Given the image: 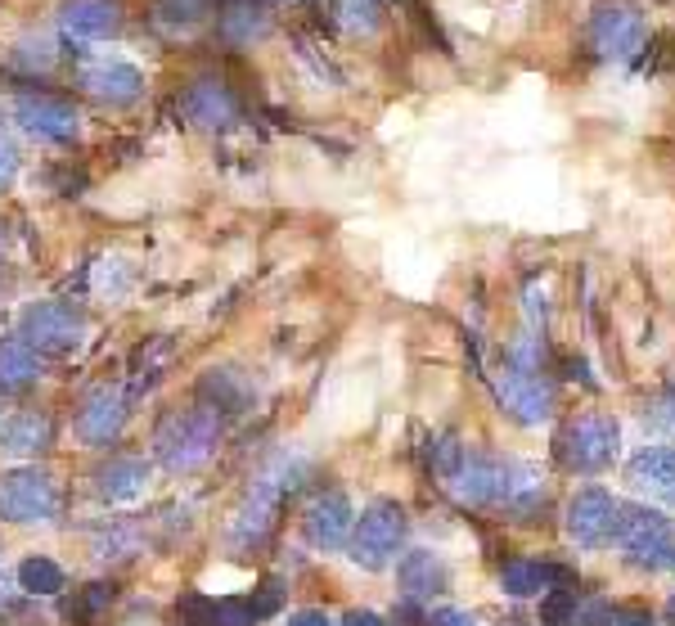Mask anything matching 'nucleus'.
<instances>
[{"label":"nucleus","mask_w":675,"mask_h":626,"mask_svg":"<svg viewBox=\"0 0 675 626\" xmlns=\"http://www.w3.org/2000/svg\"><path fill=\"white\" fill-rule=\"evenodd\" d=\"M594 41L608 55H630V50L644 41V19H639L635 5H599L594 14Z\"/></svg>","instance_id":"obj_10"},{"label":"nucleus","mask_w":675,"mask_h":626,"mask_svg":"<svg viewBox=\"0 0 675 626\" xmlns=\"http://www.w3.org/2000/svg\"><path fill=\"white\" fill-rule=\"evenodd\" d=\"M185 109H189V118L203 122V127H225V122L234 118L230 91H225V86H212V82L198 86V91L185 100Z\"/></svg>","instance_id":"obj_20"},{"label":"nucleus","mask_w":675,"mask_h":626,"mask_svg":"<svg viewBox=\"0 0 675 626\" xmlns=\"http://www.w3.org/2000/svg\"><path fill=\"white\" fill-rule=\"evenodd\" d=\"M86 86L99 95V100H113V104H126L140 95V73L126 64H108V68H95L86 73Z\"/></svg>","instance_id":"obj_18"},{"label":"nucleus","mask_w":675,"mask_h":626,"mask_svg":"<svg viewBox=\"0 0 675 626\" xmlns=\"http://www.w3.org/2000/svg\"><path fill=\"white\" fill-rule=\"evenodd\" d=\"M540 617H545L549 626L567 622V617H576V590H549V599L540 604Z\"/></svg>","instance_id":"obj_26"},{"label":"nucleus","mask_w":675,"mask_h":626,"mask_svg":"<svg viewBox=\"0 0 675 626\" xmlns=\"http://www.w3.org/2000/svg\"><path fill=\"white\" fill-rule=\"evenodd\" d=\"M347 532H351L347 496L329 491V496H320L311 509H306V536H311V545H320V550H338V545L347 541Z\"/></svg>","instance_id":"obj_12"},{"label":"nucleus","mask_w":675,"mask_h":626,"mask_svg":"<svg viewBox=\"0 0 675 626\" xmlns=\"http://www.w3.org/2000/svg\"><path fill=\"white\" fill-rule=\"evenodd\" d=\"M23 329H27V343L45 347V352H68V347H77L81 334H86L81 316L68 302H41V307H32L23 316Z\"/></svg>","instance_id":"obj_7"},{"label":"nucleus","mask_w":675,"mask_h":626,"mask_svg":"<svg viewBox=\"0 0 675 626\" xmlns=\"http://www.w3.org/2000/svg\"><path fill=\"white\" fill-rule=\"evenodd\" d=\"M612 541L626 554H635L639 563H648V568H671V554H675L671 523H666L662 514H653V509H644V505L621 509Z\"/></svg>","instance_id":"obj_5"},{"label":"nucleus","mask_w":675,"mask_h":626,"mask_svg":"<svg viewBox=\"0 0 675 626\" xmlns=\"http://www.w3.org/2000/svg\"><path fill=\"white\" fill-rule=\"evenodd\" d=\"M617 514H621V505L608 491L585 487L567 500V536L576 545H585V550H599V545H608L617 536Z\"/></svg>","instance_id":"obj_6"},{"label":"nucleus","mask_w":675,"mask_h":626,"mask_svg":"<svg viewBox=\"0 0 675 626\" xmlns=\"http://www.w3.org/2000/svg\"><path fill=\"white\" fill-rule=\"evenodd\" d=\"M626 478L635 491L662 500V505H675V451L666 446H644L635 460L626 464Z\"/></svg>","instance_id":"obj_8"},{"label":"nucleus","mask_w":675,"mask_h":626,"mask_svg":"<svg viewBox=\"0 0 675 626\" xmlns=\"http://www.w3.org/2000/svg\"><path fill=\"white\" fill-rule=\"evenodd\" d=\"M108 604H113V586H108V581H95V586H86L77 599H63V617L77 622V626H86L90 617H95L99 608H108Z\"/></svg>","instance_id":"obj_24"},{"label":"nucleus","mask_w":675,"mask_h":626,"mask_svg":"<svg viewBox=\"0 0 675 626\" xmlns=\"http://www.w3.org/2000/svg\"><path fill=\"white\" fill-rule=\"evenodd\" d=\"M41 374V361H36L32 343L23 338H5L0 343V392H18Z\"/></svg>","instance_id":"obj_17"},{"label":"nucleus","mask_w":675,"mask_h":626,"mask_svg":"<svg viewBox=\"0 0 675 626\" xmlns=\"http://www.w3.org/2000/svg\"><path fill=\"white\" fill-rule=\"evenodd\" d=\"M671 617H675V599H671Z\"/></svg>","instance_id":"obj_31"},{"label":"nucleus","mask_w":675,"mask_h":626,"mask_svg":"<svg viewBox=\"0 0 675 626\" xmlns=\"http://www.w3.org/2000/svg\"><path fill=\"white\" fill-rule=\"evenodd\" d=\"M288 626H329V617H324L320 608H306V613L288 617Z\"/></svg>","instance_id":"obj_28"},{"label":"nucleus","mask_w":675,"mask_h":626,"mask_svg":"<svg viewBox=\"0 0 675 626\" xmlns=\"http://www.w3.org/2000/svg\"><path fill=\"white\" fill-rule=\"evenodd\" d=\"M500 397H504V406L522 419V424H540V419L549 415V406H554V392H549V383L540 379L536 370H513V365L504 370Z\"/></svg>","instance_id":"obj_9"},{"label":"nucleus","mask_w":675,"mask_h":626,"mask_svg":"<svg viewBox=\"0 0 675 626\" xmlns=\"http://www.w3.org/2000/svg\"><path fill=\"white\" fill-rule=\"evenodd\" d=\"M18 118L32 136H45V140H72L77 136V113L72 104L63 100H50V95H36V100H23L18 104Z\"/></svg>","instance_id":"obj_13"},{"label":"nucleus","mask_w":675,"mask_h":626,"mask_svg":"<svg viewBox=\"0 0 675 626\" xmlns=\"http://www.w3.org/2000/svg\"><path fill=\"white\" fill-rule=\"evenodd\" d=\"M428 626H473L468 622V613H455V608H441V613L428 617Z\"/></svg>","instance_id":"obj_27"},{"label":"nucleus","mask_w":675,"mask_h":626,"mask_svg":"<svg viewBox=\"0 0 675 626\" xmlns=\"http://www.w3.org/2000/svg\"><path fill=\"white\" fill-rule=\"evenodd\" d=\"M68 28L81 32V37H108L117 28V5L113 0H72Z\"/></svg>","instance_id":"obj_19"},{"label":"nucleus","mask_w":675,"mask_h":626,"mask_svg":"<svg viewBox=\"0 0 675 626\" xmlns=\"http://www.w3.org/2000/svg\"><path fill=\"white\" fill-rule=\"evenodd\" d=\"M122 397H117L113 388H95L86 401H81V415H77V433L86 437L90 446H108L117 437V428H122Z\"/></svg>","instance_id":"obj_11"},{"label":"nucleus","mask_w":675,"mask_h":626,"mask_svg":"<svg viewBox=\"0 0 675 626\" xmlns=\"http://www.w3.org/2000/svg\"><path fill=\"white\" fill-rule=\"evenodd\" d=\"M549 581H567V568H554V563H531V559H513V563H504V572H500L504 595H513V599L540 595V590H549Z\"/></svg>","instance_id":"obj_16"},{"label":"nucleus","mask_w":675,"mask_h":626,"mask_svg":"<svg viewBox=\"0 0 675 626\" xmlns=\"http://www.w3.org/2000/svg\"><path fill=\"white\" fill-rule=\"evenodd\" d=\"M207 392H212L216 415H234V410L248 401V383H239L234 374H216V379H207Z\"/></svg>","instance_id":"obj_25"},{"label":"nucleus","mask_w":675,"mask_h":626,"mask_svg":"<svg viewBox=\"0 0 675 626\" xmlns=\"http://www.w3.org/2000/svg\"><path fill=\"white\" fill-rule=\"evenodd\" d=\"M59 514V482L41 469H14L0 478V518L9 523H50Z\"/></svg>","instance_id":"obj_4"},{"label":"nucleus","mask_w":675,"mask_h":626,"mask_svg":"<svg viewBox=\"0 0 675 626\" xmlns=\"http://www.w3.org/2000/svg\"><path fill=\"white\" fill-rule=\"evenodd\" d=\"M396 581H401V590L410 599H428V595H441V590H446L450 572H446V563H441L437 554L414 550V554H405V559H401Z\"/></svg>","instance_id":"obj_14"},{"label":"nucleus","mask_w":675,"mask_h":626,"mask_svg":"<svg viewBox=\"0 0 675 626\" xmlns=\"http://www.w3.org/2000/svg\"><path fill=\"white\" fill-rule=\"evenodd\" d=\"M221 28L230 32L234 41H252L266 32V10L261 5H252V0H234L230 10L221 14Z\"/></svg>","instance_id":"obj_23"},{"label":"nucleus","mask_w":675,"mask_h":626,"mask_svg":"<svg viewBox=\"0 0 675 626\" xmlns=\"http://www.w3.org/2000/svg\"><path fill=\"white\" fill-rule=\"evenodd\" d=\"M342 626H383V617H378V613H365V608H356V613L342 617Z\"/></svg>","instance_id":"obj_29"},{"label":"nucleus","mask_w":675,"mask_h":626,"mask_svg":"<svg viewBox=\"0 0 675 626\" xmlns=\"http://www.w3.org/2000/svg\"><path fill=\"white\" fill-rule=\"evenodd\" d=\"M216 442H221V415L212 406H189V410H171L153 433V455L162 469L171 473H189L198 464L212 460Z\"/></svg>","instance_id":"obj_1"},{"label":"nucleus","mask_w":675,"mask_h":626,"mask_svg":"<svg viewBox=\"0 0 675 626\" xmlns=\"http://www.w3.org/2000/svg\"><path fill=\"white\" fill-rule=\"evenodd\" d=\"M144 478H149L144 460H113L104 473H99V491H104L108 500H131L144 491Z\"/></svg>","instance_id":"obj_21"},{"label":"nucleus","mask_w":675,"mask_h":626,"mask_svg":"<svg viewBox=\"0 0 675 626\" xmlns=\"http://www.w3.org/2000/svg\"><path fill=\"white\" fill-rule=\"evenodd\" d=\"M621 622H626V626H653V617H644V613H626Z\"/></svg>","instance_id":"obj_30"},{"label":"nucleus","mask_w":675,"mask_h":626,"mask_svg":"<svg viewBox=\"0 0 675 626\" xmlns=\"http://www.w3.org/2000/svg\"><path fill=\"white\" fill-rule=\"evenodd\" d=\"M18 586H23L27 595H59V590L68 586V577H63V568L54 559L32 554V559H23V568H18Z\"/></svg>","instance_id":"obj_22"},{"label":"nucleus","mask_w":675,"mask_h":626,"mask_svg":"<svg viewBox=\"0 0 675 626\" xmlns=\"http://www.w3.org/2000/svg\"><path fill=\"white\" fill-rule=\"evenodd\" d=\"M45 446H50V419L36 410H23L0 424V455H36Z\"/></svg>","instance_id":"obj_15"},{"label":"nucleus","mask_w":675,"mask_h":626,"mask_svg":"<svg viewBox=\"0 0 675 626\" xmlns=\"http://www.w3.org/2000/svg\"><path fill=\"white\" fill-rule=\"evenodd\" d=\"M401 536H405V509L396 500H374V505L360 514L356 532H351V559L360 568H387L392 554L401 550Z\"/></svg>","instance_id":"obj_3"},{"label":"nucleus","mask_w":675,"mask_h":626,"mask_svg":"<svg viewBox=\"0 0 675 626\" xmlns=\"http://www.w3.org/2000/svg\"><path fill=\"white\" fill-rule=\"evenodd\" d=\"M617 419L608 415H581L558 433V460L572 473H599L617 460Z\"/></svg>","instance_id":"obj_2"}]
</instances>
